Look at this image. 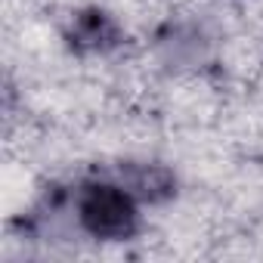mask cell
I'll return each mask as SVG.
<instances>
[{
	"mask_svg": "<svg viewBox=\"0 0 263 263\" xmlns=\"http://www.w3.org/2000/svg\"><path fill=\"white\" fill-rule=\"evenodd\" d=\"M111 174L143 201V208H158L180 195V177L164 161H121Z\"/></svg>",
	"mask_w": 263,
	"mask_h": 263,
	"instance_id": "4",
	"label": "cell"
},
{
	"mask_svg": "<svg viewBox=\"0 0 263 263\" xmlns=\"http://www.w3.org/2000/svg\"><path fill=\"white\" fill-rule=\"evenodd\" d=\"M152 50L158 62L171 71H195L208 65L214 53V34L204 22L189 16L164 19L152 34Z\"/></svg>",
	"mask_w": 263,
	"mask_h": 263,
	"instance_id": "2",
	"label": "cell"
},
{
	"mask_svg": "<svg viewBox=\"0 0 263 263\" xmlns=\"http://www.w3.org/2000/svg\"><path fill=\"white\" fill-rule=\"evenodd\" d=\"M71 226L99 245H124L143 232V201L115 174L84 177L68 189Z\"/></svg>",
	"mask_w": 263,
	"mask_h": 263,
	"instance_id": "1",
	"label": "cell"
},
{
	"mask_svg": "<svg viewBox=\"0 0 263 263\" xmlns=\"http://www.w3.org/2000/svg\"><path fill=\"white\" fill-rule=\"evenodd\" d=\"M62 41L68 47V53L87 59V56H111L124 47L127 31L118 22V16H111L102 7H81L68 16Z\"/></svg>",
	"mask_w": 263,
	"mask_h": 263,
	"instance_id": "3",
	"label": "cell"
}]
</instances>
